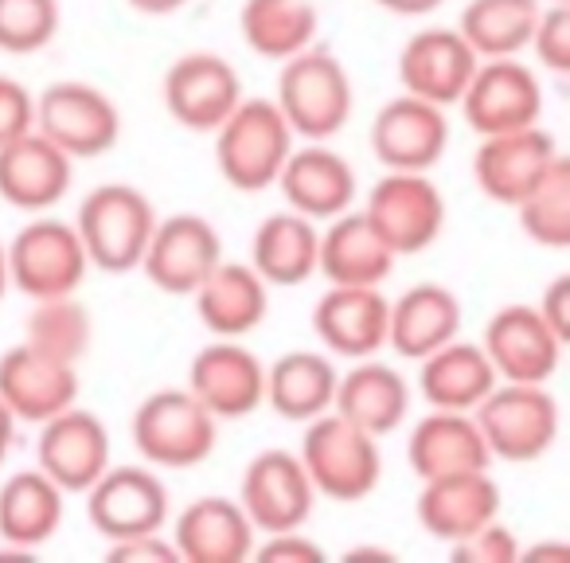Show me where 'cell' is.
<instances>
[{"mask_svg":"<svg viewBox=\"0 0 570 563\" xmlns=\"http://www.w3.org/2000/svg\"><path fill=\"white\" fill-rule=\"evenodd\" d=\"M274 103L282 118L289 122L294 137L328 142L348 126L352 110H356V87L333 51L309 43L297 56L282 59Z\"/></svg>","mask_w":570,"mask_h":563,"instance_id":"obj_1","label":"cell"},{"mask_svg":"<svg viewBox=\"0 0 570 563\" xmlns=\"http://www.w3.org/2000/svg\"><path fill=\"white\" fill-rule=\"evenodd\" d=\"M289 153H294V129L274 98H243L215 126V165L235 192L274 188Z\"/></svg>","mask_w":570,"mask_h":563,"instance_id":"obj_2","label":"cell"},{"mask_svg":"<svg viewBox=\"0 0 570 563\" xmlns=\"http://www.w3.org/2000/svg\"><path fill=\"white\" fill-rule=\"evenodd\" d=\"M297 458H302L317 497L341 501V505L364 501L367 493H375V485L383 477L380 438L360 430L356 423L336 415L333 407L305 423Z\"/></svg>","mask_w":570,"mask_h":563,"instance_id":"obj_3","label":"cell"},{"mask_svg":"<svg viewBox=\"0 0 570 563\" xmlns=\"http://www.w3.org/2000/svg\"><path fill=\"white\" fill-rule=\"evenodd\" d=\"M157 227L153 200L134 184H102L87 192L75 212V231L82 239L90 266L102 274H129L141 266V254Z\"/></svg>","mask_w":570,"mask_h":563,"instance_id":"obj_4","label":"cell"},{"mask_svg":"<svg viewBox=\"0 0 570 563\" xmlns=\"http://www.w3.org/2000/svg\"><path fill=\"white\" fill-rule=\"evenodd\" d=\"M134 446L157 469H191L212 458L219 419L188 388H165L134 411Z\"/></svg>","mask_w":570,"mask_h":563,"instance_id":"obj_5","label":"cell"},{"mask_svg":"<svg viewBox=\"0 0 570 563\" xmlns=\"http://www.w3.org/2000/svg\"><path fill=\"white\" fill-rule=\"evenodd\" d=\"M473 419L492 458L535 462L559 438V399L547 384L497 380V388L473 407Z\"/></svg>","mask_w":570,"mask_h":563,"instance_id":"obj_6","label":"cell"},{"mask_svg":"<svg viewBox=\"0 0 570 563\" xmlns=\"http://www.w3.org/2000/svg\"><path fill=\"white\" fill-rule=\"evenodd\" d=\"M4 259H9V287H17L32 302L75 294L90 270L79 231L63 220L24 223L4 246Z\"/></svg>","mask_w":570,"mask_h":563,"instance_id":"obj_7","label":"cell"},{"mask_svg":"<svg viewBox=\"0 0 570 563\" xmlns=\"http://www.w3.org/2000/svg\"><path fill=\"white\" fill-rule=\"evenodd\" d=\"M360 212L395 254L430 251L445 231V200L426 173H391L387 168V176L372 184Z\"/></svg>","mask_w":570,"mask_h":563,"instance_id":"obj_8","label":"cell"},{"mask_svg":"<svg viewBox=\"0 0 570 563\" xmlns=\"http://www.w3.org/2000/svg\"><path fill=\"white\" fill-rule=\"evenodd\" d=\"M36 129L71 161H90L118 145L121 114L106 90L63 79L43 87L36 98Z\"/></svg>","mask_w":570,"mask_h":563,"instance_id":"obj_9","label":"cell"},{"mask_svg":"<svg viewBox=\"0 0 570 563\" xmlns=\"http://www.w3.org/2000/svg\"><path fill=\"white\" fill-rule=\"evenodd\" d=\"M238 505H243L254 532H262V536L297 532L309 524L313 505H317V489H313L297 454L262 450L246 466L243 485H238Z\"/></svg>","mask_w":570,"mask_h":563,"instance_id":"obj_10","label":"cell"},{"mask_svg":"<svg viewBox=\"0 0 570 563\" xmlns=\"http://www.w3.org/2000/svg\"><path fill=\"white\" fill-rule=\"evenodd\" d=\"M458 106L473 134H508L543 118V87L539 75L515 56L481 59Z\"/></svg>","mask_w":570,"mask_h":563,"instance_id":"obj_11","label":"cell"},{"mask_svg":"<svg viewBox=\"0 0 570 563\" xmlns=\"http://www.w3.org/2000/svg\"><path fill=\"white\" fill-rule=\"evenodd\" d=\"M219 259L223 239L212 227V220L196 212H176L168 220H157L141 254V270L160 294L191 298Z\"/></svg>","mask_w":570,"mask_h":563,"instance_id":"obj_12","label":"cell"},{"mask_svg":"<svg viewBox=\"0 0 570 563\" xmlns=\"http://www.w3.org/2000/svg\"><path fill=\"white\" fill-rule=\"evenodd\" d=\"M82 497H87V521L110 544L160 532L168 521V489L157 469L106 466V474Z\"/></svg>","mask_w":570,"mask_h":563,"instance_id":"obj_13","label":"cell"},{"mask_svg":"<svg viewBox=\"0 0 570 563\" xmlns=\"http://www.w3.org/2000/svg\"><path fill=\"white\" fill-rule=\"evenodd\" d=\"M450 149V118L426 98L399 95L372 122V153L391 173H430Z\"/></svg>","mask_w":570,"mask_h":563,"instance_id":"obj_14","label":"cell"},{"mask_svg":"<svg viewBox=\"0 0 570 563\" xmlns=\"http://www.w3.org/2000/svg\"><path fill=\"white\" fill-rule=\"evenodd\" d=\"M36 466L63 493H87L110 466V430L95 411L71 404L40 423Z\"/></svg>","mask_w":570,"mask_h":563,"instance_id":"obj_15","label":"cell"},{"mask_svg":"<svg viewBox=\"0 0 570 563\" xmlns=\"http://www.w3.org/2000/svg\"><path fill=\"white\" fill-rule=\"evenodd\" d=\"M562 337L543 321L535 305H504L489 318L481 349L489 357L497 380L512 384H547L559 372Z\"/></svg>","mask_w":570,"mask_h":563,"instance_id":"obj_16","label":"cell"},{"mask_svg":"<svg viewBox=\"0 0 570 563\" xmlns=\"http://www.w3.org/2000/svg\"><path fill=\"white\" fill-rule=\"evenodd\" d=\"M559 157V145L539 122L508 134H489L473 157V181L492 204L515 207Z\"/></svg>","mask_w":570,"mask_h":563,"instance_id":"obj_17","label":"cell"},{"mask_svg":"<svg viewBox=\"0 0 570 563\" xmlns=\"http://www.w3.org/2000/svg\"><path fill=\"white\" fill-rule=\"evenodd\" d=\"M243 103V79L215 51L180 56L165 75V106L191 134H215L223 118Z\"/></svg>","mask_w":570,"mask_h":563,"instance_id":"obj_18","label":"cell"},{"mask_svg":"<svg viewBox=\"0 0 570 563\" xmlns=\"http://www.w3.org/2000/svg\"><path fill=\"white\" fill-rule=\"evenodd\" d=\"M188 391L215 419H246L266 404V365L246 344L219 337L191 357Z\"/></svg>","mask_w":570,"mask_h":563,"instance_id":"obj_19","label":"cell"},{"mask_svg":"<svg viewBox=\"0 0 570 563\" xmlns=\"http://www.w3.org/2000/svg\"><path fill=\"white\" fill-rule=\"evenodd\" d=\"M476 64L481 59L458 28H426V32H414L399 51V82L406 95L450 110L461 103Z\"/></svg>","mask_w":570,"mask_h":563,"instance_id":"obj_20","label":"cell"},{"mask_svg":"<svg viewBox=\"0 0 570 563\" xmlns=\"http://www.w3.org/2000/svg\"><path fill=\"white\" fill-rule=\"evenodd\" d=\"M0 399L17 423H43L79 404V365H67L32 344L0 352Z\"/></svg>","mask_w":570,"mask_h":563,"instance_id":"obj_21","label":"cell"},{"mask_svg":"<svg viewBox=\"0 0 570 563\" xmlns=\"http://www.w3.org/2000/svg\"><path fill=\"white\" fill-rule=\"evenodd\" d=\"M75 181V161L51 145L40 129L0 145V200L20 212H48L67 196Z\"/></svg>","mask_w":570,"mask_h":563,"instance_id":"obj_22","label":"cell"},{"mask_svg":"<svg viewBox=\"0 0 570 563\" xmlns=\"http://www.w3.org/2000/svg\"><path fill=\"white\" fill-rule=\"evenodd\" d=\"M387 310L380 287H328L313 305V333L336 357H375L387 349Z\"/></svg>","mask_w":570,"mask_h":563,"instance_id":"obj_23","label":"cell"},{"mask_svg":"<svg viewBox=\"0 0 570 563\" xmlns=\"http://www.w3.org/2000/svg\"><path fill=\"white\" fill-rule=\"evenodd\" d=\"M500 516V485L489 469L426 477L419 493V521L442 544L469 536Z\"/></svg>","mask_w":570,"mask_h":563,"instance_id":"obj_24","label":"cell"},{"mask_svg":"<svg viewBox=\"0 0 570 563\" xmlns=\"http://www.w3.org/2000/svg\"><path fill=\"white\" fill-rule=\"evenodd\" d=\"M274 184L289 204V212H302L305 220L328 223L333 215L356 204V168L321 142L289 153Z\"/></svg>","mask_w":570,"mask_h":563,"instance_id":"obj_25","label":"cell"},{"mask_svg":"<svg viewBox=\"0 0 570 563\" xmlns=\"http://www.w3.org/2000/svg\"><path fill=\"white\" fill-rule=\"evenodd\" d=\"M258 532L238 501L199 497L176 516L173 547L180 563H243L254 555Z\"/></svg>","mask_w":570,"mask_h":563,"instance_id":"obj_26","label":"cell"},{"mask_svg":"<svg viewBox=\"0 0 570 563\" xmlns=\"http://www.w3.org/2000/svg\"><path fill=\"white\" fill-rule=\"evenodd\" d=\"M399 254L380 239L364 212H341L321 231L317 274L328 287H383Z\"/></svg>","mask_w":570,"mask_h":563,"instance_id":"obj_27","label":"cell"},{"mask_svg":"<svg viewBox=\"0 0 570 563\" xmlns=\"http://www.w3.org/2000/svg\"><path fill=\"white\" fill-rule=\"evenodd\" d=\"M196 313L215 337H238L254 333L266 321L269 310V287L250 262H227L219 259L215 270L196 287Z\"/></svg>","mask_w":570,"mask_h":563,"instance_id":"obj_28","label":"cell"},{"mask_svg":"<svg viewBox=\"0 0 570 563\" xmlns=\"http://www.w3.org/2000/svg\"><path fill=\"white\" fill-rule=\"evenodd\" d=\"M406 462L426 482V477L458 474V469H489L492 454L484 446L473 411H442V407H434V411L414 423L411 438H406Z\"/></svg>","mask_w":570,"mask_h":563,"instance_id":"obj_29","label":"cell"},{"mask_svg":"<svg viewBox=\"0 0 570 563\" xmlns=\"http://www.w3.org/2000/svg\"><path fill=\"white\" fill-rule=\"evenodd\" d=\"M333 411L344 415L348 423H356L367 435L383 438L403 427L406 415H411V384L391 365L364 357L356 360L352 372L336 376Z\"/></svg>","mask_w":570,"mask_h":563,"instance_id":"obj_30","label":"cell"},{"mask_svg":"<svg viewBox=\"0 0 570 563\" xmlns=\"http://www.w3.org/2000/svg\"><path fill=\"white\" fill-rule=\"evenodd\" d=\"M461 333V302L438 282L403 290L387 310V349L403 360H422Z\"/></svg>","mask_w":570,"mask_h":563,"instance_id":"obj_31","label":"cell"},{"mask_svg":"<svg viewBox=\"0 0 570 563\" xmlns=\"http://www.w3.org/2000/svg\"><path fill=\"white\" fill-rule=\"evenodd\" d=\"M321 227L302 212H274L250 239V266L266 287H302L317 274Z\"/></svg>","mask_w":570,"mask_h":563,"instance_id":"obj_32","label":"cell"},{"mask_svg":"<svg viewBox=\"0 0 570 563\" xmlns=\"http://www.w3.org/2000/svg\"><path fill=\"white\" fill-rule=\"evenodd\" d=\"M63 497L67 493L36 469H20L0 485V540L17 552L48 544L63 524Z\"/></svg>","mask_w":570,"mask_h":563,"instance_id":"obj_33","label":"cell"},{"mask_svg":"<svg viewBox=\"0 0 570 563\" xmlns=\"http://www.w3.org/2000/svg\"><path fill=\"white\" fill-rule=\"evenodd\" d=\"M419 365L422 399L430 407H442V411H473L497 388V372H492L481 344L458 341V337L434 349L430 357H422Z\"/></svg>","mask_w":570,"mask_h":563,"instance_id":"obj_34","label":"cell"},{"mask_svg":"<svg viewBox=\"0 0 570 563\" xmlns=\"http://www.w3.org/2000/svg\"><path fill=\"white\" fill-rule=\"evenodd\" d=\"M336 368L325 352L317 349H294L277 357L266 368V404L282 419L309 423L333 407L336 396Z\"/></svg>","mask_w":570,"mask_h":563,"instance_id":"obj_35","label":"cell"},{"mask_svg":"<svg viewBox=\"0 0 570 563\" xmlns=\"http://www.w3.org/2000/svg\"><path fill=\"white\" fill-rule=\"evenodd\" d=\"M321 28L313 0H243L238 9V32L246 48L262 59H289L309 48Z\"/></svg>","mask_w":570,"mask_h":563,"instance_id":"obj_36","label":"cell"},{"mask_svg":"<svg viewBox=\"0 0 570 563\" xmlns=\"http://www.w3.org/2000/svg\"><path fill=\"white\" fill-rule=\"evenodd\" d=\"M543 0H469L461 9L458 32L476 59H504L528 51Z\"/></svg>","mask_w":570,"mask_h":563,"instance_id":"obj_37","label":"cell"},{"mask_svg":"<svg viewBox=\"0 0 570 563\" xmlns=\"http://www.w3.org/2000/svg\"><path fill=\"white\" fill-rule=\"evenodd\" d=\"M24 341L32 344V349L48 352V357L79 365L90 352V341H95V321H90L87 305L75 302V294L43 298V302H36V310L28 313Z\"/></svg>","mask_w":570,"mask_h":563,"instance_id":"obj_38","label":"cell"},{"mask_svg":"<svg viewBox=\"0 0 570 563\" xmlns=\"http://www.w3.org/2000/svg\"><path fill=\"white\" fill-rule=\"evenodd\" d=\"M520 227L531 243L547 251H567L570 246V161L559 157L543 173V181L515 204Z\"/></svg>","mask_w":570,"mask_h":563,"instance_id":"obj_39","label":"cell"},{"mask_svg":"<svg viewBox=\"0 0 570 563\" xmlns=\"http://www.w3.org/2000/svg\"><path fill=\"white\" fill-rule=\"evenodd\" d=\"M59 32V0H0V51L32 56Z\"/></svg>","mask_w":570,"mask_h":563,"instance_id":"obj_40","label":"cell"},{"mask_svg":"<svg viewBox=\"0 0 570 563\" xmlns=\"http://www.w3.org/2000/svg\"><path fill=\"white\" fill-rule=\"evenodd\" d=\"M528 48L535 51L543 71H551V75L570 71V9L567 4H547V9L539 12Z\"/></svg>","mask_w":570,"mask_h":563,"instance_id":"obj_41","label":"cell"},{"mask_svg":"<svg viewBox=\"0 0 570 563\" xmlns=\"http://www.w3.org/2000/svg\"><path fill=\"white\" fill-rule=\"evenodd\" d=\"M520 540L508 524H500V516L450 544V555L458 563H520Z\"/></svg>","mask_w":570,"mask_h":563,"instance_id":"obj_42","label":"cell"},{"mask_svg":"<svg viewBox=\"0 0 570 563\" xmlns=\"http://www.w3.org/2000/svg\"><path fill=\"white\" fill-rule=\"evenodd\" d=\"M36 129V95L20 79L0 75V145Z\"/></svg>","mask_w":570,"mask_h":563,"instance_id":"obj_43","label":"cell"},{"mask_svg":"<svg viewBox=\"0 0 570 563\" xmlns=\"http://www.w3.org/2000/svg\"><path fill=\"white\" fill-rule=\"evenodd\" d=\"M254 555L269 563H317L325 560V547L297 528V532H274V536H266L262 544H254Z\"/></svg>","mask_w":570,"mask_h":563,"instance_id":"obj_44","label":"cell"},{"mask_svg":"<svg viewBox=\"0 0 570 563\" xmlns=\"http://www.w3.org/2000/svg\"><path fill=\"white\" fill-rule=\"evenodd\" d=\"M114 563H180L173 540H165L160 532H149V536H134V540H114L106 547Z\"/></svg>","mask_w":570,"mask_h":563,"instance_id":"obj_45","label":"cell"},{"mask_svg":"<svg viewBox=\"0 0 570 563\" xmlns=\"http://www.w3.org/2000/svg\"><path fill=\"white\" fill-rule=\"evenodd\" d=\"M535 310L543 313V321L562 337V341H570V278L567 274L551 278V287L543 290Z\"/></svg>","mask_w":570,"mask_h":563,"instance_id":"obj_46","label":"cell"},{"mask_svg":"<svg viewBox=\"0 0 570 563\" xmlns=\"http://www.w3.org/2000/svg\"><path fill=\"white\" fill-rule=\"evenodd\" d=\"M375 4L395 12V17H426V12L442 9L445 0H375Z\"/></svg>","mask_w":570,"mask_h":563,"instance_id":"obj_47","label":"cell"},{"mask_svg":"<svg viewBox=\"0 0 570 563\" xmlns=\"http://www.w3.org/2000/svg\"><path fill=\"white\" fill-rule=\"evenodd\" d=\"M184 4H188V0H129V9L145 12V17H173Z\"/></svg>","mask_w":570,"mask_h":563,"instance_id":"obj_48","label":"cell"},{"mask_svg":"<svg viewBox=\"0 0 570 563\" xmlns=\"http://www.w3.org/2000/svg\"><path fill=\"white\" fill-rule=\"evenodd\" d=\"M12 438H17V415H12L9 407H4V399H0V462L9 458Z\"/></svg>","mask_w":570,"mask_h":563,"instance_id":"obj_49","label":"cell"},{"mask_svg":"<svg viewBox=\"0 0 570 563\" xmlns=\"http://www.w3.org/2000/svg\"><path fill=\"white\" fill-rule=\"evenodd\" d=\"M9 294V259H4V243H0V298Z\"/></svg>","mask_w":570,"mask_h":563,"instance_id":"obj_50","label":"cell"},{"mask_svg":"<svg viewBox=\"0 0 570 563\" xmlns=\"http://www.w3.org/2000/svg\"><path fill=\"white\" fill-rule=\"evenodd\" d=\"M547 4H567V0H547Z\"/></svg>","mask_w":570,"mask_h":563,"instance_id":"obj_51","label":"cell"}]
</instances>
